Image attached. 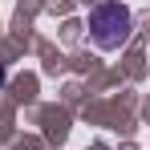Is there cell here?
<instances>
[{"mask_svg":"<svg viewBox=\"0 0 150 150\" xmlns=\"http://www.w3.org/2000/svg\"><path fill=\"white\" fill-rule=\"evenodd\" d=\"M130 33H134V12L118 0H105L89 12V41L98 49H122Z\"/></svg>","mask_w":150,"mask_h":150,"instance_id":"6da1fadb","label":"cell"}]
</instances>
